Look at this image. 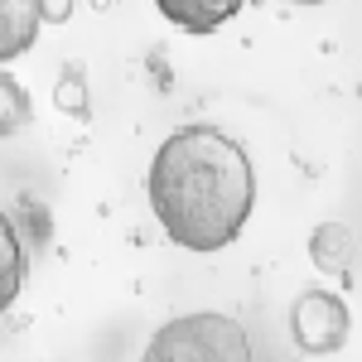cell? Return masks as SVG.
Wrapping results in <instances>:
<instances>
[{"label": "cell", "instance_id": "1", "mask_svg": "<svg viewBox=\"0 0 362 362\" xmlns=\"http://www.w3.org/2000/svg\"><path fill=\"white\" fill-rule=\"evenodd\" d=\"M145 198L174 247L208 256L242 237L256 208V165L218 126H179L150 160Z\"/></svg>", "mask_w": 362, "mask_h": 362}, {"label": "cell", "instance_id": "2", "mask_svg": "<svg viewBox=\"0 0 362 362\" xmlns=\"http://www.w3.org/2000/svg\"><path fill=\"white\" fill-rule=\"evenodd\" d=\"M140 362H256V353H251L247 329L232 314L198 309V314H179L160 324Z\"/></svg>", "mask_w": 362, "mask_h": 362}, {"label": "cell", "instance_id": "3", "mask_svg": "<svg viewBox=\"0 0 362 362\" xmlns=\"http://www.w3.org/2000/svg\"><path fill=\"white\" fill-rule=\"evenodd\" d=\"M348 329H353V314L343 305V295L324 290V285H309L295 295L290 305V338L295 348L309 353V358H329L348 343Z\"/></svg>", "mask_w": 362, "mask_h": 362}, {"label": "cell", "instance_id": "4", "mask_svg": "<svg viewBox=\"0 0 362 362\" xmlns=\"http://www.w3.org/2000/svg\"><path fill=\"white\" fill-rule=\"evenodd\" d=\"M309 261L334 280H348L358 266V237L348 223H319L309 232Z\"/></svg>", "mask_w": 362, "mask_h": 362}, {"label": "cell", "instance_id": "5", "mask_svg": "<svg viewBox=\"0 0 362 362\" xmlns=\"http://www.w3.org/2000/svg\"><path fill=\"white\" fill-rule=\"evenodd\" d=\"M39 25H44L39 0H0V68L34 49Z\"/></svg>", "mask_w": 362, "mask_h": 362}, {"label": "cell", "instance_id": "6", "mask_svg": "<svg viewBox=\"0 0 362 362\" xmlns=\"http://www.w3.org/2000/svg\"><path fill=\"white\" fill-rule=\"evenodd\" d=\"M155 10L184 34H213L227 20H237L242 0H155Z\"/></svg>", "mask_w": 362, "mask_h": 362}, {"label": "cell", "instance_id": "7", "mask_svg": "<svg viewBox=\"0 0 362 362\" xmlns=\"http://www.w3.org/2000/svg\"><path fill=\"white\" fill-rule=\"evenodd\" d=\"M25 280H29V251H25V242H20L15 223L0 213V314L20 300Z\"/></svg>", "mask_w": 362, "mask_h": 362}, {"label": "cell", "instance_id": "8", "mask_svg": "<svg viewBox=\"0 0 362 362\" xmlns=\"http://www.w3.org/2000/svg\"><path fill=\"white\" fill-rule=\"evenodd\" d=\"M29 126V92L20 78L0 73V136H15Z\"/></svg>", "mask_w": 362, "mask_h": 362}, {"label": "cell", "instance_id": "9", "mask_svg": "<svg viewBox=\"0 0 362 362\" xmlns=\"http://www.w3.org/2000/svg\"><path fill=\"white\" fill-rule=\"evenodd\" d=\"M39 15H44V25H68L73 0H39Z\"/></svg>", "mask_w": 362, "mask_h": 362}, {"label": "cell", "instance_id": "10", "mask_svg": "<svg viewBox=\"0 0 362 362\" xmlns=\"http://www.w3.org/2000/svg\"><path fill=\"white\" fill-rule=\"evenodd\" d=\"M78 92H83V87H78V78H73V83H58V97H54V102H58V107H68V112H78V116H83V112H87V102L78 97Z\"/></svg>", "mask_w": 362, "mask_h": 362}, {"label": "cell", "instance_id": "11", "mask_svg": "<svg viewBox=\"0 0 362 362\" xmlns=\"http://www.w3.org/2000/svg\"><path fill=\"white\" fill-rule=\"evenodd\" d=\"M290 5H329V0H290Z\"/></svg>", "mask_w": 362, "mask_h": 362}]
</instances>
